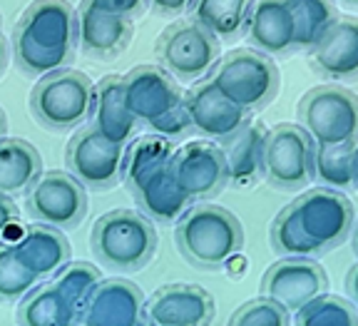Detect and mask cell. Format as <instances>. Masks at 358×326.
<instances>
[{"instance_id": "2e32d148", "label": "cell", "mask_w": 358, "mask_h": 326, "mask_svg": "<svg viewBox=\"0 0 358 326\" xmlns=\"http://www.w3.org/2000/svg\"><path fill=\"white\" fill-rule=\"evenodd\" d=\"M185 107L189 113L192 129H196L199 135L214 142L229 140L252 120L244 107H239L224 92H219V87L212 80L192 87L185 95Z\"/></svg>"}, {"instance_id": "e575fe53", "label": "cell", "mask_w": 358, "mask_h": 326, "mask_svg": "<svg viewBox=\"0 0 358 326\" xmlns=\"http://www.w3.org/2000/svg\"><path fill=\"white\" fill-rule=\"evenodd\" d=\"M90 6H97L102 10H110V13H120V15H142L147 8V0H85Z\"/></svg>"}, {"instance_id": "d4e9b609", "label": "cell", "mask_w": 358, "mask_h": 326, "mask_svg": "<svg viewBox=\"0 0 358 326\" xmlns=\"http://www.w3.org/2000/svg\"><path fill=\"white\" fill-rule=\"evenodd\" d=\"M134 199L140 204L142 214H147L152 222H159V225L177 222L192 204V197L174 180L172 167L162 169L159 175L145 182L140 190L134 192Z\"/></svg>"}, {"instance_id": "5bb4252c", "label": "cell", "mask_w": 358, "mask_h": 326, "mask_svg": "<svg viewBox=\"0 0 358 326\" xmlns=\"http://www.w3.org/2000/svg\"><path fill=\"white\" fill-rule=\"evenodd\" d=\"M262 292L294 314L303 304L329 292V276L311 257H281L264 274Z\"/></svg>"}, {"instance_id": "f1b7e54d", "label": "cell", "mask_w": 358, "mask_h": 326, "mask_svg": "<svg viewBox=\"0 0 358 326\" xmlns=\"http://www.w3.org/2000/svg\"><path fill=\"white\" fill-rule=\"evenodd\" d=\"M252 0H192V20L217 40H231L244 30Z\"/></svg>"}, {"instance_id": "ba28073f", "label": "cell", "mask_w": 358, "mask_h": 326, "mask_svg": "<svg viewBox=\"0 0 358 326\" xmlns=\"http://www.w3.org/2000/svg\"><path fill=\"white\" fill-rule=\"evenodd\" d=\"M264 177L274 187L299 192L313 180V142L299 125H276L264 140Z\"/></svg>"}, {"instance_id": "d590c367", "label": "cell", "mask_w": 358, "mask_h": 326, "mask_svg": "<svg viewBox=\"0 0 358 326\" xmlns=\"http://www.w3.org/2000/svg\"><path fill=\"white\" fill-rule=\"evenodd\" d=\"M15 220H17V207H15V202L10 199V194L0 192V236L8 234V229H10V227L15 225Z\"/></svg>"}, {"instance_id": "7a4b0ae2", "label": "cell", "mask_w": 358, "mask_h": 326, "mask_svg": "<svg viewBox=\"0 0 358 326\" xmlns=\"http://www.w3.org/2000/svg\"><path fill=\"white\" fill-rule=\"evenodd\" d=\"M78 45V13L67 0H35L13 30V52L28 75L65 68Z\"/></svg>"}, {"instance_id": "8fae6325", "label": "cell", "mask_w": 358, "mask_h": 326, "mask_svg": "<svg viewBox=\"0 0 358 326\" xmlns=\"http://www.w3.org/2000/svg\"><path fill=\"white\" fill-rule=\"evenodd\" d=\"M124 145L105 140L95 127H83L67 142V169L92 190H110L122 180Z\"/></svg>"}, {"instance_id": "6da1fadb", "label": "cell", "mask_w": 358, "mask_h": 326, "mask_svg": "<svg viewBox=\"0 0 358 326\" xmlns=\"http://www.w3.org/2000/svg\"><path fill=\"white\" fill-rule=\"evenodd\" d=\"M353 220V204L341 190L319 187L276 214L268 242L281 257H321L346 242Z\"/></svg>"}, {"instance_id": "277c9868", "label": "cell", "mask_w": 358, "mask_h": 326, "mask_svg": "<svg viewBox=\"0 0 358 326\" xmlns=\"http://www.w3.org/2000/svg\"><path fill=\"white\" fill-rule=\"evenodd\" d=\"M90 247L110 269L137 271L155 257L157 232L147 214L134 209H112L92 225Z\"/></svg>"}, {"instance_id": "cb8c5ba5", "label": "cell", "mask_w": 358, "mask_h": 326, "mask_svg": "<svg viewBox=\"0 0 358 326\" xmlns=\"http://www.w3.org/2000/svg\"><path fill=\"white\" fill-rule=\"evenodd\" d=\"M177 147L172 145L169 137L162 135H145L134 140L132 147L124 152L122 160V180L129 187V192H137L145 182H150L162 169L172 167V157Z\"/></svg>"}, {"instance_id": "8992f818", "label": "cell", "mask_w": 358, "mask_h": 326, "mask_svg": "<svg viewBox=\"0 0 358 326\" xmlns=\"http://www.w3.org/2000/svg\"><path fill=\"white\" fill-rule=\"evenodd\" d=\"M212 83L246 113H257L279 95L281 75L266 52L234 50L217 62Z\"/></svg>"}, {"instance_id": "3957f363", "label": "cell", "mask_w": 358, "mask_h": 326, "mask_svg": "<svg viewBox=\"0 0 358 326\" xmlns=\"http://www.w3.org/2000/svg\"><path fill=\"white\" fill-rule=\"evenodd\" d=\"M174 242L182 257L201 269H219L244 249V227L229 209L196 204L177 220Z\"/></svg>"}, {"instance_id": "30bf717a", "label": "cell", "mask_w": 358, "mask_h": 326, "mask_svg": "<svg viewBox=\"0 0 358 326\" xmlns=\"http://www.w3.org/2000/svg\"><path fill=\"white\" fill-rule=\"evenodd\" d=\"M157 52L172 78L201 80L217 68L219 40L192 20L164 30L157 43Z\"/></svg>"}, {"instance_id": "d6986e66", "label": "cell", "mask_w": 358, "mask_h": 326, "mask_svg": "<svg viewBox=\"0 0 358 326\" xmlns=\"http://www.w3.org/2000/svg\"><path fill=\"white\" fill-rule=\"evenodd\" d=\"M132 40V20L120 13L102 10L85 3L78 10V45L95 60H110L120 55Z\"/></svg>"}, {"instance_id": "83f0119b", "label": "cell", "mask_w": 358, "mask_h": 326, "mask_svg": "<svg viewBox=\"0 0 358 326\" xmlns=\"http://www.w3.org/2000/svg\"><path fill=\"white\" fill-rule=\"evenodd\" d=\"M17 324L25 326H70L78 324V316L70 309V304L60 294L55 284H45L33 289L20 299L17 306Z\"/></svg>"}, {"instance_id": "e0dca14e", "label": "cell", "mask_w": 358, "mask_h": 326, "mask_svg": "<svg viewBox=\"0 0 358 326\" xmlns=\"http://www.w3.org/2000/svg\"><path fill=\"white\" fill-rule=\"evenodd\" d=\"M83 326H137L145 324V297L127 279H100L83 316Z\"/></svg>"}, {"instance_id": "836d02e7", "label": "cell", "mask_w": 358, "mask_h": 326, "mask_svg": "<svg viewBox=\"0 0 358 326\" xmlns=\"http://www.w3.org/2000/svg\"><path fill=\"white\" fill-rule=\"evenodd\" d=\"M291 321V311L274 302L271 297H259L252 302L241 304L231 314V326H286Z\"/></svg>"}, {"instance_id": "60d3db41", "label": "cell", "mask_w": 358, "mask_h": 326, "mask_svg": "<svg viewBox=\"0 0 358 326\" xmlns=\"http://www.w3.org/2000/svg\"><path fill=\"white\" fill-rule=\"evenodd\" d=\"M353 247H356V254H358V222H356V229H353Z\"/></svg>"}, {"instance_id": "d6a6232c", "label": "cell", "mask_w": 358, "mask_h": 326, "mask_svg": "<svg viewBox=\"0 0 358 326\" xmlns=\"http://www.w3.org/2000/svg\"><path fill=\"white\" fill-rule=\"evenodd\" d=\"M38 281V276L17 259L13 244H0V302H20Z\"/></svg>"}, {"instance_id": "ab89813d", "label": "cell", "mask_w": 358, "mask_h": 326, "mask_svg": "<svg viewBox=\"0 0 358 326\" xmlns=\"http://www.w3.org/2000/svg\"><path fill=\"white\" fill-rule=\"evenodd\" d=\"M8 132V120H6V113H3V107H0V140L6 137Z\"/></svg>"}, {"instance_id": "4fadbf2b", "label": "cell", "mask_w": 358, "mask_h": 326, "mask_svg": "<svg viewBox=\"0 0 358 326\" xmlns=\"http://www.w3.org/2000/svg\"><path fill=\"white\" fill-rule=\"evenodd\" d=\"M122 92L129 113L147 127L164 115L185 107V95L179 92L174 78L157 65H140L129 70L122 78Z\"/></svg>"}, {"instance_id": "1f68e13d", "label": "cell", "mask_w": 358, "mask_h": 326, "mask_svg": "<svg viewBox=\"0 0 358 326\" xmlns=\"http://www.w3.org/2000/svg\"><path fill=\"white\" fill-rule=\"evenodd\" d=\"M291 321L296 326H356L358 306L326 292L294 311Z\"/></svg>"}, {"instance_id": "5b68a950", "label": "cell", "mask_w": 358, "mask_h": 326, "mask_svg": "<svg viewBox=\"0 0 358 326\" xmlns=\"http://www.w3.org/2000/svg\"><path fill=\"white\" fill-rule=\"evenodd\" d=\"M95 85L80 70L60 68L38 80L30 92V110L45 127L65 132L92 118Z\"/></svg>"}, {"instance_id": "52a82bcc", "label": "cell", "mask_w": 358, "mask_h": 326, "mask_svg": "<svg viewBox=\"0 0 358 326\" xmlns=\"http://www.w3.org/2000/svg\"><path fill=\"white\" fill-rule=\"evenodd\" d=\"M299 120L313 145H341L358 140V97L346 87L324 85L299 105Z\"/></svg>"}, {"instance_id": "8d00e7d4", "label": "cell", "mask_w": 358, "mask_h": 326, "mask_svg": "<svg viewBox=\"0 0 358 326\" xmlns=\"http://www.w3.org/2000/svg\"><path fill=\"white\" fill-rule=\"evenodd\" d=\"M147 3L162 15H182L192 6V0H147Z\"/></svg>"}, {"instance_id": "f35d334b", "label": "cell", "mask_w": 358, "mask_h": 326, "mask_svg": "<svg viewBox=\"0 0 358 326\" xmlns=\"http://www.w3.org/2000/svg\"><path fill=\"white\" fill-rule=\"evenodd\" d=\"M6 68H8V43H6V38L0 35V78H3Z\"/></svg>"}, {"instance_id": "484cf974", "label": "cell", "mask_w": 358, "mask_h": 326, "mask_svg": "<svg viewBox=\"0 0 358 326\" xmlns=\"http://www.w3.org/2000/svg\"><path fill=\"white\" fill-rule=\"evenodd\" d=\"M43 175V157L30 142L17 137L0 140V192L20 194Z\"/></svg>"}, {"instance_id": "7402d4cb", "label": "cell", "mask_w": 358, "mask_h": 326, "mask_svg": "<svg viewBox=\"0 0 358 326\" xmlns=\"http://www.w3.org/2000/svg\"><path fill=\"white\" fill-rule=\"evenodd\" d=\"M92 118L95 125L92 127L100 132L105 140L115 142V145H124L132 140L137 132V120L129 113L127 102H124L122 92V78L110 75L95 87V107H92Z\"/></svg>"}, {"instance_id": "f546056e", "label": "cell", "mask_w": 358, "mask_h": 326, "mask_svg": "<svg viewBox=\"0 0 358 326\" xmlns=\"http://www.w3.org/2000/svg\"><path fill=\"white\" fill-rule=\"evenodd\" d=\"M286 6L294 17V50H308L338 17L331 0H286Z\"/></svg>"}, {"instance_id": "4dcf8cb0", "label": "cell", "mask_w": 358, "mask_h": 326, "mask_svg": "<svg viewBox=\"0 0 358 326\" xmlns=\"http://www.w3.org/2000/svg\"><path fill=\"white\" fill-rule=\"evenodd\" d=\"M100 269L87 262H67L57 274H52V284L60 289V294L65 297V302L70 304V309L75 311L80 324L85 306H87L90 297L95 292V287L100 284Z\"/></svg>"}, {"instance_id": "74e56055", "label": "cell", "mask_w": 358, "mask_h": 326, "mask_svg": "<svg viewBox=\"0 0 358 326\" xmlns=\"http://www.w3.org/2000/svg\"><path fill=\"white\" fill-rule=\"evenodd\" d=\"M346 289H348V297H351V302L358 306V262L351 267V271H348Z\"/></svg>"}, {"instance_id": "4316f807", "label": "cell", "mask_w": 358, "mask_h": 326, "mask_svg": "<svg viewBox=\"0 0 358 326\" xmlns=\"http://www.w3.org/2000/svg\"><path fill=\"white\" fill-rule=\"evenodd\" d=\"M313 177L326 187H358V140L341 145H313Z\"/></svg>"}, {"instance_id": "ac0fdd59", "label": "cell", "mask_w": 358, "mask_h": 326, "mask_svg": "<svg viewBox=\"0 0 358 326\" xmlns=\"http://www.w3.org/2000/svg\"><path fill=\"white\" fill-rule=\"evenodd\" d=\"M308 60L331 80H358V17H336L308 48Z\"/></svg>"}, {"instance_id": "9c48e42d", "label": "cell", "mask_w": 358, "mask_h": 326, "mask_svg": "<svg viewBox=\"0 0 358 326\" xmlns=\"http://www.w3.org/2000/svg\"><path fill=\"white\" fill-rule=\"evenodd\" d=\"M28 212L33 220L57 229H73L87 214V192L70 172H43L28 190Z\"/></svg>"}, {"instance_id": "9a60e30c", "label": "cell", "mask_w": 358, "mask_h": 326, "mask_svg": "<svg viewBox=\"0 0 358 326\" xmlns=\"http://www.w3.org/2000/svg\"><path fill=\"white\" fill-rule=\"evenodd\" d=\"M214 321V299L192 284H167L145 302V324L207 326Z\"/></svg>"}, {"instance_id": "44dd1931", "label": "cell", "mask_w": 358, "mask_h": 326, "mask_svg": "<svg viewBox=\"0 0 358 326\" xmlns=\"http://www.w3.org/2000/svg\"><path fill=\"white\" fill-rule=\"evenodd\" d=\"M17 259L28 267L38 279L57 274L73 259V249L62 229L50 225H33L22 232L20 239L13 244Z\"/></svg>"}, {"instance_id": "603a6c76", "label": "cell", "mask_w": 358, "mask_h": 326, "mask_svg": "<svg viewBox=\"0 0 358 326\" xmlns=\"http://www.w3.org/2000/svg\"><path fill=\"white\" fill-rule=\"evenodd\" d=\"M264 140H266V127L249 120L236 135L219 142L231 182L252 185L259 175H264Z\"/></svg>"}, {"instance_id": "7c38bea8", "label": "cell", "mask_w": 358, "mask_h": 326, "mask_svg": "<svg viewBox=\"0 0 358 326\" xmlns=\"http://www.w3.org/2000/svg\"><path fill=\"white\" fill-rule=\"evenodd\" d=\"M172 175L192 199H209L219 194L229 182L222 145L194 140L177 147L172 157Z\"/></svg>"}, {"instance_id": "ffe728a7", "label": "cell", "mask_w": 358, "mask_h": 326, "mask_svg": "<svg viewBox=\"0 0 358 326\" xmlns=\"http://www.w3.org/2000/svg\"><path fill=\"white\" fill-rule=\"evenodd\" d=\"M246 40L266 55L294 50V17L286 0H254L244 23Z\"/></svg>"}, {"instance_id": "b9f144b4", "label": "cell", "mask_w": 358, "mask_h": 326, "mask_svg": "<svg viewBox=\"0 0 358 326\" xmlns=\"http://www.w3.org/2000/svg\"><path fill=\"white\" fill-rule=\"evenodd\" d=\"M343 3H348V6H358V0H343Z\"/></svg>"}]
</instances>
